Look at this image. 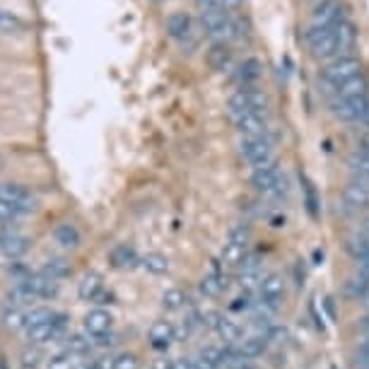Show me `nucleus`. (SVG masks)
Here are the masks:
<instances>
[{"mask_svg": "<svg viewBox=\"0 0 369 369\" xmlns=\"http://www.w3.org/2000/svg\"><path fill=\"white\" fill-rule=\"evenodd\" d=\"M304 46L319 61L353 56L355 46H358V27L350 20L333 24V27H307L304 29Z\"/></svg>", "mask_w": 369, "mask_h": 369, "instance_id": "f257e3e1", "label": "nucleus"}, {"mask_svg": "<svg viewBox=\"0 0 369 369\" xmlns=\"http://www.w3.org/2000/svg\"><path fill=\"white\" fill-rule=\"evenodd\" d=\"M225 113L230 121H237L246 113H271V99L263 90L253 87H237L225 104Z\"/></svg>", "mask_w": 369, "mask_h": 369, "instance_id": "39448f33", "label": "nucleus"}, {"mask_svg": "<svg viewBox=\"0 0 369 369\" xmlns=\"http://www.w3.org/2000/svg\"><path fill=\"white\" fill-rule=\"evenodd\" d=\"M345 253L358 263L369 256V215H365L345 237Z\"/></svg>", "mask_w": 369, "mask_h": 369, "instance_id": "f8f14e48", "label": "nucleus"}, {"mask_svg": "<svg viewBox=\"0 0 369 369\" xmlns=\"http://www.w3.org/2000/svg\"><path fill=\"white\" fill-rule=\"evenodd\" d=\"M353 358H355V367L369 365V338L358 340V345H355V350H353Z\"/></svg>", "mask_w": 369, "mask_h": 369, "instance_id": "c9c22d12", "label": "nucleus"}, {"mask_svg": "<svg viewBox=\"0 0 369 369\" xmlns=\"http://www.w3.org/2000/svg\"><path fill=\"white\" fill-rule=\"evenodd\" d=\"M160 302H162V309H167V311H179L183 307H188V292L183 290V288H167L162 292V297H160Z\"/></svg>", "mask_w": 369, "mask_h": 369, "instance_id": "393cba45", "label": "nucleus"}, {"mask_svg": "<svg viewBox=\"0 0 369 369\" xmlns=\"http://www.w3.org/2000/svg\"><path fill=\"white\" fill-rule=\"evenodd\" d=\"M82 328H85V333H90L92 338H99V335L104 333H111L113 330V316L111 311L106 309H90L85 314V319H82Z\"/></svg>", "mask_w": 369, "mask_h": 369, "instance_id": "dca6fc26", "label": "nucleus"}, {"mask_svg": "<svg viewBox=\"0 0 369 369\" xmlns=\"http://www.w3.org/2000/svg\"><path fill=\"white\" fill-rule=\"evenodd\" d=\"M92 348H94V338L90 333H73L66 338V350H70L73 355H78V358L90 355Z\"/></svg>", "mask_w": 369, "mask_h": 369, "instance_id": "bb28decb", "label": "nucleus"}, {"mask_svg": "<svg viewBox=\"0 0 369 369\" xmlns=\"http://www.w3.org/2000/svg\"><path fill=\"white\" fill-rule=\"evenodd\" d=\"M268 345H271V340L266 338V335H249V338H244L241 343H237V348H239V353H241V358H244L246 362H251V360H256V358H263L266 353H268Z\"/></svg>", "mask_w": 369, "mask_h": 369, "instance_id": "4be33fe9", "label": "nucleus"}, {"mask_svg": "<svg viewBox=\"0 0 369 369\" xmlns=\"http://www.w3.org/2000/svg\"><path fill=\"white\" fill-rule=\"evenodd\" d=\"M29 249V239L27 237H22V234H17V232H3L0 234V253H3L5 258H20L24 256Z\"/></svg>", "mask_w": 369, "mask_h": 369, "instance_id": "aec40b11", "label": "nucleus"}, {"mask_svg": "<svg viewBox=\"0 0 369 369\" xmlns=\"http://www.w3.org/2000/svg\"><path fill=\"white\" fill-rule=\"evenodd\" d=\"M54 316H56L54 309H49V307H34L31 311H27V328L39 326V323H44V321H51ZM27 328H24V330H27Z\"/></svg>", "mask_w": 369, "mask_h": 369, "instance_id": "72a5a7b5", "label": "nucleus"}, {"mask_svg": "<svg viewBox=\"0 0 369 369\" xmlns=\"http://www.w3.org/2000/svg\"><path fill=\"white\" fill-rule=\"evenodd\" d=\"M261 75H263V63L258 59H244L232 70V80L239 87H253L261 80Z\"/></svg>", "mask_w": 369, "mask_h": 369, "instance_id": "a211bd4d", "label": "nucleus"}, {"mask_svg": "<svg viewBox=\"0 0 369 369\" xmlns=\"http://www.w3.org/2000/svg\"><path fill=\"white\" fill-rule=\"evenodd\" d=\"M41 273L49 278H54V280H63V278L70 276V263L66 258H49L46 263H44Z\"/></svg>", "mask_w": 369, "mask_h": 369, "instance_id": "c85d7f7f", "label": "nucleus"}, {"mask_svg": "<svg viewBox=\"0 0 369 369\" xmlns=\"http://www.w3.org/2000/svg\"><path fill=\"white\" fill-rule=\"evenodd\" d=\"M237 152L241 162L249 164V169L263 167V164L276 162V140L273 136H239Z\"/></svg>", "mask_w": 369, "mask_h": 369, "instance_id": "0eeeda50", "label": "nucleus"}, {"mask_svg": "<svg viewBox=\"0 0 369 369\" xmlns=\"http://www.w3.org/2000/svg\"><path fill=\"white\" fill-rule=\"evenodd\" d=\"M249 183L251 188L258 193L261 201L266 203H288L290 198V191H292V183L288 179V174L283 171L278 162H271V164H263V167H256V169H249Z\"/></svg>", "mask_w": 369, "mask_h": 369, "instance_id": "7ed1b4c3", "label": "nucleus"}, {"mask_svg": "<svg viewBox=\"0 0 369 369\" xmlns=\"http://www.w3.org/2000/svg\"><path fill=\"white\" fill-rule=\"evenodd\" d=\"M353 276H355V278H360V280H369V256L355 263Z\"/></svg>", "mask_w": 369, "mask_h": 369, "instance_id": "58836bf2", "label": "nucleus"}, {"mask_svg": "<svg viewBox=\"0 0 369 369\" xmlns=\"http://www.w3.org/2000/svg\"><path fill=\"white\" fill-rule=\"evenodd\" d=\"M20 218V213H17L15 206H10L8 201H0V222H12Z\"/></svg>", "mask_w": 369, "mask_h": 369, "instance_id": "4c0bfd02", "label": "nucleus"}, {"mask_svg": "<svg viewBox=\"0 0 369 369\" xmlns=\"http://www.w3.org/2000/svg\"><path fill=\"white\" fill-rule=\"evenodd\" d=\"M348 20H350V10L343 0H321L314 8V12H311L309 27H333V24Z\"/></svg>", "mask_w": 369, "mask_h": 369, "instance_id": "1a4fd4ad", "label": "nucleus"}, {"mask_svg": "<svg viewBox=\"0 0 369 369\" xmlns=\"http://www.w3.org/2000/svg\"><path fill=\"white\" fill-rule=\"evenodd\" d=\"M140 268L143 271H148L150 276H167L169 268H171V263H169V258L164 256V253H157V251H150V253H145L143 258H140Z\"/></svg>", "mask_w": 369, "mask_h": 369, "instance_id": "b1692460", "label": "nucleus"}, {"mask_svg": "<svg viewBox=\"0 0 369 369\" xmlns=\"http://www.w3.org/2000/svg\"><path fill=\"white\" fill-rule=\"evenodd\" d=\"M150 369H174V358H169V355H160V358L152 360Z\"/></svg>", "mask_w": 369, "mask_h": 369, "instance_id": "ea45409f", "label": "nucleus"}, {"mask_svg": "<svg viewBox=\"0 0 369 369\" xmlns=\"http://www.w3.org/2000/svg\"><path fill=\"white\" fill-rule=\"evenodd\" d=\"M208 63L213 70L218 73H232L234 70V56H232V49L225 46V44H213V49L208 51Z\"/></svg>", "mask_w": 369, "mask_h": 369, "instance_id": "412c9836", "label": "nucleus"}, {"mask_svg": "<svg viewBox=\"0 0 369 369\" xmlns=\"http://www.w3.org/2000/svg\"><path fill=\"white\" fill-rule=\"evenodd\" d=\"M0 201H8L10 206H15L20 215L34 213V210H36L34 196H31L29 191H24L22 186H12V183H5V186H0Z\"/></svg>", "mask_w": 369, "mask_h": 369, "instance_id": "f3484780", "label": "nucleus"}, {"mask_svg": "<svg viewBox=\"0 0 369 369\" xmlns=\"http://www.w3.org/2000/svg\"><path fill=\"white\" fill-rule=\"evenodd\" d=\"M230 280H232V271H227L225 266L220 263V258H215L201 280V292L208 300H218V297H222L230 290Z\"/></svg>", "mask_w": 369, "mask_h": 369, "instance_id": "9d476101", "label": "nucleus"}, {"mask_svg": "<svg viewBox=\"0 0 369 369\" xmlns=\"http://www.w3.org/2000/svg\"><path fill=\"white\" fill-rule=\"evenodd\" d=\"M82 358H78V355H73L70 350H63V353L54 355V358L49 360L46 369H82Z\"/></svg>", "mask_w": 369, "mask_h": 369, "instance_id": "cd10ccee", "label": "nucleus"}, {"mask_svg": "<svg viewBox=\"0 0 369 369\" xmlns=\"http://www.w3.org/2000/svg\"><path fill=\"white\" fill-rule=\"evenodd\" d=\"M78 295L82 297L85 302H94V304H106L104 300L109 297L111 300V292H106V285H104V278L99 273H85L78 285Z\"/></svg>", "mask_w": 369, "mask_h": 369, "instance_id": "2eb2a0df", "label": "nucleus"}, {"mask_svg": "<svg viewBox=\"0 0 369 369\" xmlns=\"http://www.w3.org/2000/svg\"><path fill=\"white\" fill-rule=\"evenodd\" d=\"M206 328L210 330V333L218 335V338L222 340V345H237V343L244 340V326L220 309L206 311Z\"/></svg>", "mask_w": 369, "mask_h": 369, "instance_id": "6e6552de", "label": "nucleus"}, {"mask_svg": "<svg viewBox=\"0 0 369 369\" xmlns=\"http://www.w3.org/2000/svg\"><path fill=\"white\" fill-rule=\"evenodd\" d=\"M20 24H22V22H20V17H17V15L0 10V31H12V29L20 27Z\"/></svg>", "mask_w": 369, "mask_h": 369, "instance_id": "e433bc0d", "label": "nucleus"}, {"mask_svg": "<svg viewBox=\"0 0 369 369\" xmlns=\"http://www.w3.org/2000/svg\"><path fill=\"white\" fill-rule=\"evenodd\" d=\"M111 369H140V358L131 350H126V353H118L111 358Z\"/></svg>", "mask_w": 369, "mask_h": 369, "instance_id": "2f4dec72", "label": "nucleus"}, {"mask_svg": "<svg viewBox=\"0 0 369 369\" xmlns=\"http://www.w3.org/2000/svg\"><path fill=\"white\" fill-rule=\"evenodd\" d=\"M167 34L179 41L183 49H193L198 44V31L186 12H174L167 17Z\"/></svg>", "mask_w": 369, "mask_h": 369, "instance_id": "9b49d317", "label": "nucleus"}, {"mask_svg": "<svg viewBox=\"0 0 369 369\" xmlns=\"http://www.w3.org/2000/svg\"><path fill=\"white\" fill-rule=\"evenodd\" d=\"M365 73V63L358 56H340V59L328 61L319 73V92L326 97H335L348 82H353L355 78Z\"/></svg>", "mask_w": 369, "mask_h": 369, "instance_id": "20e7f679", "label": "nucleus"}, {"mask_svg": "<svg viewBox=\"0 0 369 369\" xmlns=\"http://www.w3.org/2000/svg\"><path fill=\"white\" fill-rule=\"evenodd\" d=\"M174 369H196L193 355H179V358H174Z\"/></svg>", "mask_w": 369, "mask_h": 369, "instance_id": "a19ab883", "label": "nucleus"}, {"mask_svg": "<svg viewBox=\"0 0 369 369\" xmlns=\"http://www.w3.org/2000/svg\"><path fill=\"white\" fill-rule=\"evenodd\" d=\"M63 330H66V314H59V311H56V316L51 321H44L39 326L27 328V338L34 343V345H44V343L59 340L63 335Z\"/></svg>", "mask_w": 369, "mask_h": 369, "instance_id": "ddd939ff", "label": "nucleus"}, {"mask_svg": "<svg viewBox=\"0 0 369 369\" xmlns=\"http://www.w3.org/2000/svg\"><path fill=\"white\" fill-rule=\"evenodd\" d=\"M369 338V314H365V319L358 323V340Z\"/></svg>", "mask_w": 369, "mask_h": 369, "instance_id": "79ce46f5", "label": "nucleus"}, {"mask_svg": "<svg viewBox=\"0 0 369 369\" xmlns=\"http://www.w3.org/2000/svg\"><path fill=\"white\" fill-rule=\"evenodd\" d=\"M232 369H263V367L253 365V362H244V365H237V367H232Z\"/></svg>", "mask_w": 369, "mask_h": 369, "instance_id": "37998d69", "label": "nucleus"}, {"mask_svg": "<svg viewBox=\"0 0 369 369\" xmlns=\"http://www.w3.org/2000/svg\"><path fill=\"white\" fill-rule=\"evenodd\" d=\"M345 167H348V174L353 179H360V176H369V152H362V150H353L345 160Z\"/></svg>", "mask_w": 369, "mask_h": 369, "instance_id": "a878e982", "label": "nucleus"}, {"mask_svg": "<svg viewBox=\"0 0 369 369\" xmlns=\"http://www.w3.org/2000/svg\"><path fill=\"white\" fill-rule=\"evenodd\" d=\"M54 239L56 244H61L63 249H78L80 246V230L73 225V222H61V225H56L54 230Z\"/></svg>", "mask_w": 369, "mask_h": 369, "instance_id": "5701e85b", "label": "nucleus"}, {"mask_svg": "<svg viewBox=\"0 0 369 369\" xmlns=\"http://www.w3.org/2000/svg\"><path fill=\"white\" fill-rule=\"evenodd\" d=\"M148 343H150V348L160 350V353H167L174 343H179L176 340V323L169 319L152 321V326L148 330Z\"/></svg>", "mask_w": 369, "mask_h": 369, "instance_id": "4468645a", "label": "nucleus"}, {"mask_svg": "<svg viewBox=\"0 0 369 369\" xmlns=\"http://www.w3.org/2000/svg\"><path fill=\"white\" fill-rule=\"evenodd\" d=\"M328 111L343 123H358L369 131V92L350 94V97H330Z\"/></svg>", "mask_w": 369, "mask_h": 369, "instance_id": "423d86ee", "label": "nucleus"}, {"mask_svg": "<svg viewBox=\"0 0 369 369\" xmlns=\"http://www.w3.org/2000/svg\"><path fill=\"white\" fill-rule=\"evenodd\" d=\"M3 321H5V328H10V330H24V328H27V311L10 309L8 314L3 316Z\"/></svg>", "mask_w": 369, "mask_h": 369, "instance_id": "473e14b6", "label": "nucleus"}, {"mask_svg": "<svg viewBox=\"0 0 369 369\" xmlns=\"http://www.w3.org/2000/svg\"><path fill=\"white\" fill-rule=\"evenodd\" d=\"M201 10H225V12H239L244 0H198Z\"/></svg>", "mask_w": 369, "mask_h": 369, "instance_id": "7c9ffc66", "label": "nucleus"}, {"mask_svg": "<svg viewBox=\"0 0 369 369\" xmlns=\"http://www.w3.org/2000/svg\"><path fill=\"white\" fill-rule=\"evenodd\" d=\"M230 311H253L256 307V292H249V290H241L237 297H232V302L227 304Z\"/></svg>", "mask_w": 369, "mask_h": 369, "instance_id": "c756f323", "label": "nucleus"}, {"mask_svg": "<svg viewBox=\"0 0 369 369\" xmlns=\"http://www.w3.org/2000/svg\"><path fill=\"white\" fill-rule=\"evenodd\" d=\"M201 27L210 41L225 44V46H230L232 41H241L249 34V22L237 12L225 10H201Z\"/></svg>", "mask_w": 369, "mask_h": 369, "instance_id": "f03ea898", "label": "nucleus"}, {"mask_svg": "<svg viewBox=\"0 0 369 369\" xmlns=\"http://www.w3.org/2000/svg\"><path fill=\"white\" fill-rule=\"evenodd\" d=\"M109 263H111V268H116V271H133L140 266V256H138L136 246L123 241V244H116L109 251Z\"/></svg>", "mask_w": 369, "mask_h": 369, "instance_id": "6ab92c4d", "label": "nucleus"}, {"mask_svg": "<svg viewBox=\"0 0 369 369\" xmlns=\"http://www.w3.org/2000/svg\"><path fill=\"white\" fill-rule=\"evenodd\" d=\"M20 365H22V369H36L41 365V350L39 348H27L20 355Z\"/></svg>", "mask_w": 369, "mask_h": 369, "instance_id": "f704fd0d", "label": "nucleus"}]
</instances>
